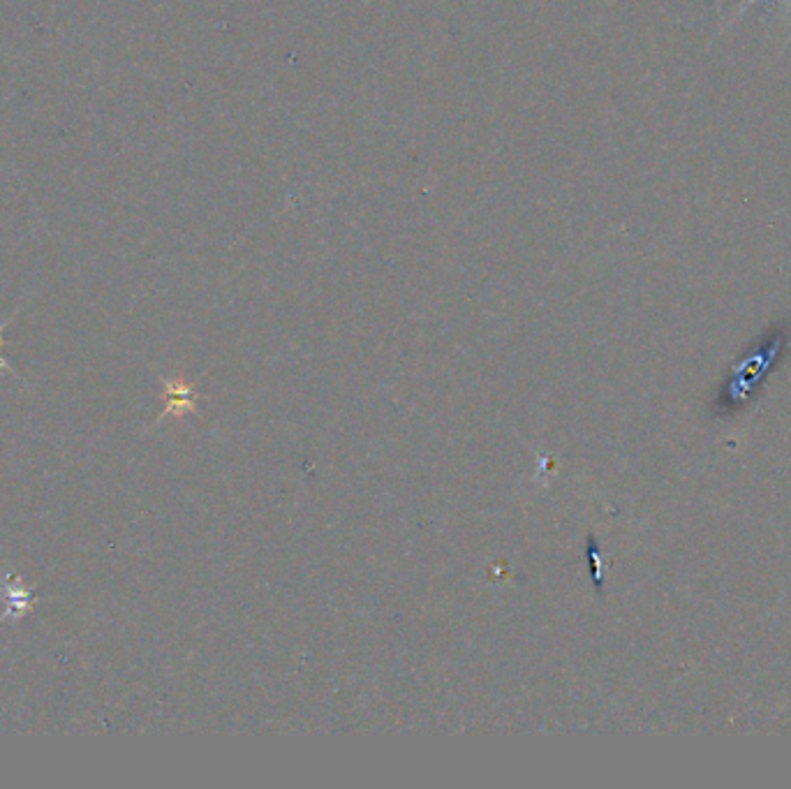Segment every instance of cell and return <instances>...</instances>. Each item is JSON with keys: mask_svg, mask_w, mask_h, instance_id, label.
Returning <instances> with one entry per match:
<instances>
[{"mask_svg": "<svg viewBox=\"0 0 791 789\" xmlns=\"http://www.w3.org/2000/svg\"><path fill=\"white\" fill-rule=\"evenodd\" d=\"M754 3H757V0H748V3H745V5H743V10H745V7H750V5H754ZM780 3H782V5H785V7H787V10H791V0H780ZM743 10H741V12H743Z\"/></svg>", "mask_w": 791, "mask_h": 789, "instance_id": "3", "label": "cell"}, {"mask_svg": "<svg viewBox=\"0 0 791 789\" xmlns=\"http://www.w3.org/2000/svg\"><path fill=\"white\" fill-rule=\"evenodd\" d=\"M10 320H12V317H10ZM10 320H7V322H3V324H0V345H3V331H5V327H7V324H10Z\"/></svg>", "mask_w": 791, "mask_h": 789, "instance_id": "5", "label": "cell"}, {"mask_svg": "<svg viewBox=\"0 0 791 789\" xmlns=\"http://www.w3.org/2000/svg\"><path fill=\"white\" fill-rule=\"evenodd\" d=\"M0 366H3V368H5V371H12V366H10V364H7V359H5L3 355H0Z\"/></svg>", "mask_w": 791, "mask_h": 789, "instance_id": "4", "label": "cell"}, {"mask_svg": "<svg viewBox=\"0 0 791 789\" xmlns=\"http://www.w3.org/2000/svg\"><path fill=\"white\" fill-rule=\"evenodd\" d=\"M0 586H3V593L7 600V609H5V614L0 616V623L21 621V618L31 614V611L35 609V604L40 602V597L35 595L31 588L24 586V579H21L19 574L5 572L3 577H0Z\"/></svg>", "mask_w": 791, "mask_h": 789, "instance_id": "1", "label": "cell"}, {"mask_svg": "<svg viewBox=\"0 0 791 789\" xmlns=\"http://www.w3.org/2000/svg\"><path fill=\"white\" fill-rule=\"evenodd\" d=\"M165 412H162V417L165 415H176V417H183L186 412L195 410V392H192V387L186 385V382L181 380H167L165 382Z\"/></svg>", "mask_w": 791, "mask_h": 789, "instance_id": "2", "label": "cell"}]
</instances>
